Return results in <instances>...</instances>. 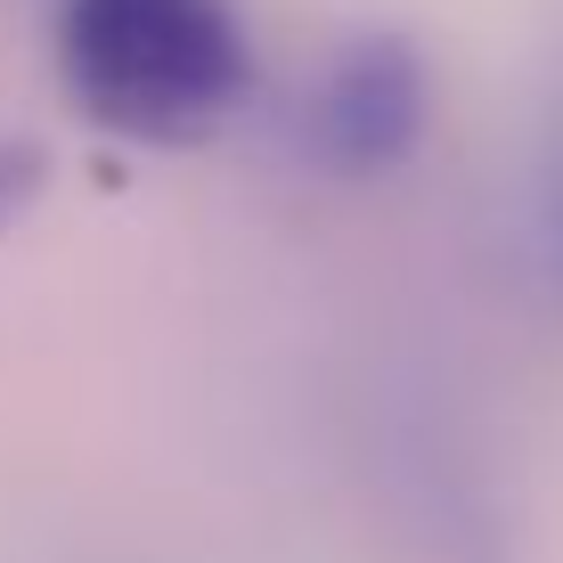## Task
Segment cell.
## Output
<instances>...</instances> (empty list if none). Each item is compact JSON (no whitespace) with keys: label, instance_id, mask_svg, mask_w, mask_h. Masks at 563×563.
<instances>
[{"label":"cell","instance_id":"cell-2","mask_svg":"<svg viewBox=\"0 0 563 563\" xmlns=\"http://www.w3.org/2000/svg\"><path fill=\"white\" fill-rule=\"evenodd\" d=\"M424 114H433V74H424V49L409 33H360L327 57L319 90H310V147H319L327 172L343 180H376L400 155L424 140Z\"/></svg>","mask_w":563,"mask_h":563},{"label":"cell","instance_id":"cell-1","mask_svg":"<svg viewBox=\"0 0 563 563\" xmlns=\"http://www.w3.org/2000/svg\"><path fill=\"white\" fill-rule=\"evenodd\" d=\"M57 74L99 131L188 147L254 90V49L229 0H66Z\"/></svg>","mask_w":563,"mask_h":563},{"label":"cell","instance_id":"cell-3","mask_svg":"<svg viewBox=\"0 0 563 563\" xmlns=\"http://www.w3.org/2000/svg\"><path fill=\"white\" fill-rule=\"evenodd\" d=\"M33 188H42V155L9 140V147H0V229H9L16 212H25V197H33Z\"/></svg>","mask_w":563,"mask_h":563},{"label":"cell","instance_id":"cell-4","mask_svg":"<svg viewBox=\"0 0 563 563\" xmlns=\"http://www.w3.org/2000/svg\"><path fill=\"white\" fill-rule=\"evenodd\" d=\"M555 262H563V164H555Z\"/></svg>","mask_w":563,"mask_h":563}]
</instances>
